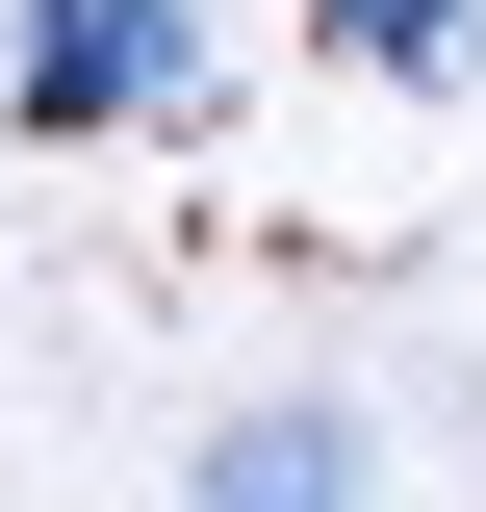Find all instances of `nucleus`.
<instances>
[{
  "label": "nucleus",
  "mask_w": 486,
  "mask_h": 512,
  "mask_svg": "<svg viewBox=\"0 0 486 512\" xmlns=\"http://www.w3.org/2000/svg\"><path fill=\"white\" fill-rule=\"evenodd\" d=\"M0 103L52 128V154L205 128V0H0Z\"/></svg>",
  "instance_id": "1"
},
{
  "label": "nucleus",
  "mask_w": 486,
  "mask_h": 512,
  "mask_svg": "<svg viewBox=\"0 0 486 512\" xmlns=\"http://www.w3.org/2000/svg\"><path fill=\"white\" fill-rule=\"evenodd\" d=\"M180 512H384V436L333 410V384H256V410H205Z\"/></svg>",
  "instance_id": "2"
},
{
  "label": "nucleus",
  "mask_w": 486,
  "mask_h": 512,
  "mask_svg": "<svg viewBox=\"0 0 486 512\" xmlns=\"http://www.w3.org/2000/svg\"><path fill=\"white\" fill-rule=\"evenodd\" d=\"M307 52H333V77H410V103H435V77H486V0H307Z\"/></svg>",
  "instance_id": "3"
}]
</instances>
